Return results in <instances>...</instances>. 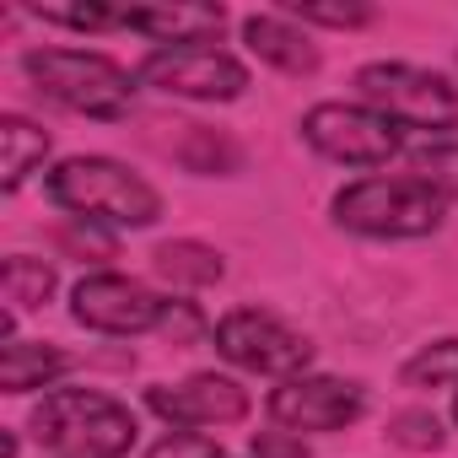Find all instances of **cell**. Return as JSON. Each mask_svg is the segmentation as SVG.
I'll return each mask as SVG.
<instances>
[{
	"label": "cell",
	"mask_w": 458,
	"mask_h": 458,
	"mask_svg": "<svg viewBox=\"0 0 458 458\" xmlns=\"http://www.w3.org/2000/svg\"><path fill=\"white\" fill-rule=\"evenodd\" d=\"M49 297H55V270L44 259H33V254H12L6 259V302H12V313L44 308Z\"/></svg>",
	"instance_id": "d6986e66"
},
{
	"label": "cell",
	"mask_w": 458,
	"mask_h": 458,
	"mask_svg": "<svg viewBox=\"0 0 458 458\" xmlns=\"http://www.w3.org/2000/svg\"><path fill=\"white\" fill-rule=\"evenodd\" d=\"M140 81L167 92V98H194V103H233L249 92V65L216 44L194 49H151L140 60Z\"/></svg>",
	"instance_id": "ba28073f"
},
{
	"label": "cell",
	"mask_w": 458,
	"mask_h": 458,
	"mask_svg": "<svg viewBox=\"0 0 458 458\" xmlns=\"http://www.w3.org/2000/svg\"><path fill=\"white\" fill-rule=\"evenodd\" d=\"M447 199H437L426 183H415L410 173L388 178V173H367L356 183H345L335 194V221L345 233L361 238H431L442 226Z\"/></svg>",
	"instance_id": "277c9868"
},
{
	"label": "cell",
	"mask_w": 458,
	"mask_h": 458,
	"mask_svg": "<svg viewBox=\"0 0 458 458\" xmlns=\"http://www.w3.org/2000/svg\"><path fill=\"white\" fill-rule=\"evenodd\" d=\"M157 335H162V340H173V345H199V335H205V313H199L194 302H167V313H162Z\"/></svg>",
	"instance_id": "d4e9b609"
},
{
	"label": "cell",
	"mask_w": 458,
	"mask_h": 458,
	"mask_svg": "<svg viewBox=\"0 0 458 458\" xmlns=\"http://www.w3.org/2000/svg\"><path fill=\"white\" fill-rule=\"evenodd\" d=\"M119 28L162 44V49H194V44H216L226 28L221 6H173V0H157V6H119Z\"/></svg>",
	"instance_id": "7c38bea8"
},
{
	"label": "cell",
	"mask_w": 458,
	"mask_h": 458,
	"mask_svg": "<svg viewBox=\"0 0 458 458\" xmlns=\"http://www.w3.org/2000/svg\"><path fill=\"white\" fill-rule=\"evenodd\" d=\"M151 270H157L167 286H189V292L216 286V281L226 276L221 254L205 249V243H194V238H173V243H162V249L151 254Z\"/></svg>",
	"instance_id": "2e32d148"
},
{
	"label": "cell",
	"mask_w": 458,
	"mask_h": 458,
	"mask_svg": "<svg viewBox=\"0 0 458 458\" xmlns=\"http://www.w3.org/2000/svg\"><path fill=\"white\" fill-rule=\"evenodd\" d=\"M146 458H221V447L210 437H199V431H167Z\"/></svg>",
	"instance_id": "484cf974"
},
{
	"label": "cell",
	"mask_w": 458,
	"mask_h": 458,
	"mask_svg": "<svg viewBox=\"0 0 458 458\" xmlns=\"http://www.w3.org/2000/svg\"><path fill=\"white\" fill-rule=\"evenodd\" d=\"M28 12L38 22L76 28V33H108V28H119V6H103V0H87V6H44V0H33Z\"/></svg>",
	"instance_id": "44dd1931"
},
{
	"label": "cell",
	"mask_w": 458,
	"mask_h": 458,
	"mask_svg": "<svg viewBox=\"0 0 458 458\" xmlns=\"http://www.w3.org/2000/svg\"><path fill=\"white\" fill-rule=\"evenodd\" d=\"M270 420L308 437V431H345L361 420L367 410V394L361 383H345V377H324V372H302V377H286L281 388H270L265 399Z\"/></svg>",
	"instance_id": "30bf717a"
},
{
	"label": "cell",
	"mask_w": 458,
	"mask_h": 458,
	"mask_svg": "<svg viewBox=\"0 0 458 458\" xmlns=\"http://www.w3.org/2000/svg\"><path fill=\"white\" fill-rule=\"evenodd\" d=\"M453 420H458V399H453Z\"/></svg>",
	"instance_id": "83f0119b"
},
{
	"label": "cell",
	"mask_w": 458,
	"mask_h": 458,
	"mask_svg": "<svg viewBox=\"0 0 458 458\" xmlns=\"http://www.w3.org/2000/svg\"><path fill=\"white\" fill-rule=\"evenodd\" d=\"M44 189L76 221H98V226H157L162 221V194L114 157H65L44 178Z\"/></svg>",
	"instance_id": "6da1fadb"
},
{
	"label": "cell",
	"mask_w": 458,
	"mask_h": 458,
	"mask_svg": "<svg viewBox=\"0 0 458 458\" xmlns=\"http://www.w3.org/2000/svg\"><path fill=\"white\" fill-rule=\"evenodd\" d=\"M33 437L55 458H124L135 447V415L130 404L98 394V388H55L33 410Z\"/></svg>",
	"instance_id": "7a4b0ae2"
},
{
	"label": "cell",
	"mask_w": 458,
	"mask_h": 458,
	"mask_svg": "<svg viewBox=\"0 0 458 458\" xmlns=\"http://www.w3.org/2000/svg\"><path fill=\"white\" fill-rule=\"evenodd\" d=\"M404 388H458V340H431L399 367Z\"/></svg>",
	"instance_id": "e0dca14e"
},
{
	"label": "cell",
	"mask_w": 458,
	"mask_h": 458,
	"mask_svg": "<svg viewBox=\"0 0 458 458\" xmlns=\"http://www.w3.org/2000/svg\"><path fill=\"white\" fill-rule=\"evenodd\" d=\"M167 302L140 286L135 276H119V270H98V276H81L76 292H71V318L92 335H114V340H130V335H151L162 324Z\"/></svg>",
	"instance_id": "9c48e42d"
},
{
	"label": "cell",
	"mask_w": 458,
	"mask_h": 458,
	"mask_svg": "<svg viewBox=\"0 0 458 458\" xmlns=\"http://www.w3.org/2000/svg\"><path fill=\"white\" fill-rule=\"evenodd\" d=\"M151 415H162L173 431H199V426H233L249 415V388L221 372H194L183 383H157L146 394Z\"/></svg>",
	"instance_id": "8fae6325"
},
{
	"label": "cell",
	"mask_w": 458,
	"mask_h": 458,
	"mask_svg": "<svg viewBox=\"0 0 458 458\" xmlns=\"http://www.w3.org/2000/svg\"><path fill=\"white\" fill-rule=\"evenodd\" d=\"M410 178L437 199H458V140H426L410 151Z\"/></svg>",
	"instance_id": "ac0fdd59"
},
{
	"label": "cell",
	"mask_w": 458,
	"mask_h": 458,
	"mask_svg": "<svg viewBox=\"0 0 458 458\" xmlns=\"http://www.w3.org/2000/svg\"><path fill=\"white\" fill-rule=\"evenodd\" d=\"M249 453H254V458H308V442H302L297 431L276 426V431H254Z\"/></svg>",
	"instance_id": "4316f807"
},
{
	"label": "cell",
	"mask_w": 458,
	"mask_h": 458,
	"mask_svg": "<svg viewBox=\"0 0 458 458\" xmlns=\"http://www.w3.org/2000/svg\"><path fill=\"white\" fill-rule=\"evenodd\" d=\"M22 71L49 103H60L71 114L124 119L135 108V76L98 49H28Z\"/></svg>",
	"instance_id": "3957f363"
},
{
	"label": "cell",
	"mask_w": 458,
	"mask_h": 458,
	"mask_svg": "<svg viewBox=\"0 0 458 458\" xmlns=\"http://www.w3.org/2000/svg\"><path fill=\"white\" fill-rule=\"evenodd\" d=\"M55 243L65 254H76V259H114V233H108V226H98V221H76V216L60 221Z\"/></svg>",
	"instance_id": "7402d4cb"
},
{
	"label": "cell",
	"mask_w": 458,
	"mask_h": 458,
	"mask_svg": "<svg viewBox=\"0 0 458 458\" xmlns=\"http://www.w3.org/2000/svg\"><path fill=\"white\" fill-rule=\"evenodd\" d=\"M286 17L297 22V28H308V22H318V28H367L377 12L372 6H318V0H297V6H286Z\"/></svg>",
	"instance_id": "cb8c5ba5"
},
{
	"label": "cell",
	"mask_w": 458,
	"mask_h": 458,
	"mask_svg": "<svg viewBox=\"0 0 458 458\" xmlns=\"http://www.w3.org/2000/svg\"><path fill=\"white\" fill-rule=\"evenodd\" d=\"M71 372V356L49 340H6V351H0V383H6V394H33V388H55L60 377Z\"/></svg>",
	"instance_id": "5bb4252c"
},
{
	"label": "cell",
	"mask_w": 458,
	"mask_h": 458,
	"mask_svg": "<svg viewBox=\"0 0 458 458\" xmlns=\"http://www.w3.org/2000/svg\"><path fill=\"white\" fill-rule=\"evenodd\" d=\"M0 189H22L38 167H44V157H49V130H38L33 119H22V114H6L0 119Z\"/></svg>",
	"instance_id": "9a60e30c"
},
{
	"label": "cell",
	"mask_w": 458,
	"mask_h": 458,
	"mask_svg": "<svg viewBox=\"0 0 458 458\" xmlns=\"http://www.w3.org/2000/svg\"><path fill=\"white\" fill-rule=\"evenodd\" d=\"M302 140L340 167H383L404 151V130L367 103H313L302 114Z\"/></svg>",
	"instance_id": "8992f818"
},
{
	"label": "cell",
	"mask_w": 458,
	"mask_h": 458,
	"mask_svg": "<svg viewBox=\"0 0 458 458\" xmlns=\"http://www.w3.org/2000/svg\"><path fill=\"white\" fill-rule=\"evenodd\" d=\"M216 351L243 367V372H259V377H302L308 361H313V340L297 335L292 324H281L276 313L265 308H233L226 318H216Z\"/></svg>",
	"instance_id": "52a82bcc"
},
{
	"label": "cell",
	"mask_w": 458,
	"mask_h": 458,
	"mask_svg": "<svg viewBox=\"0 0 458 458\" xmlns=\"http://www.w3.org/2000/svg\"><path fill=\"white\" fill-rule=\"evenodd\" d=\"M243 44H249L265 65H276V71H286V76H313V71H318V44H313L286 12H254V17L243 22Z\"/></svg>",
	"instance_id": "4fadbf2b"
},
{
	"label": "cell",
	"mask_w": 458,
	"mask_h": 458,
	"mask_svg": "<svg viewBox=\"0 0 458 458\" xmlns=\"http://www.w3.org/2000/svg\"><path fill=\"white\" fill-rule=\"evenodd\" d=\"M356 92L367 108L394 119L399 130H426L437 140L458 130V87L437 71H420L404 60H372L356 71Z\"/></svg>",
	"instance_id": "5b68a950"
},
{
	"label": "cell",
	"mask_w": 458,
	"mask_h": 458,
	"mask_svg": "<svg viewBox=\"0 0 458 458\" xmlns=\"http://www.w3.org/2000/svg\"><path fill=\"white\" fill-rule=\"evenodd\" d=\"M183 167L189 173H233L238 167V146L226 140V135H216V130H199V124H189V140H183Z\"/></svg>",
	"instance_id": "ffe728a7"
},
{
	"label": "cell",
	"mask_w": 458,
	"mask_h": 458,
	"mask_svg": "<svg viewBox=\"0 0 458 458\" xmlns=\"http://www.w3.org/2000/svg\"><path fill=\"white\" fill-rule=\"evenodd\" d=\"M388 437H394L399 447H410V453H437V447H442V420H437L431 410H399V415L388 420Z\"/></svg>",
	"instance_id": "603a6c76"
}]
</instances>
